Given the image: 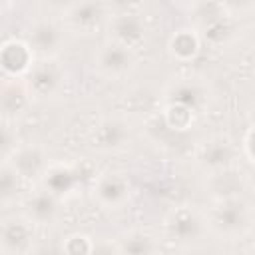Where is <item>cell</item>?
I'll list each match as a JSON object with an SVG mask.
<instances>
[{
    "label": "cell",
    "mask_w": 255,
    "mask_h": 255,
    "mask_svg": "<svg viewBox=\"0 0 255 255\" xmlns=\"http://www.w3.org/2000/svg\"><path fill=\"white\" fill-rule=\"evenodd\" d=\"M24 185L26 183L18 171L8 161H0V207L16 203L22 197Z\"/></svg>",
    "instance_id": "cell-21"
},
{
    "label": "cell",
    "mask_w": 255,
    "mask_h": 255,
    "mask_svg": "<svg viewBox=\"0 0 255 255\" xmlns=\"http://www.w3.org/2000/svg\"><path fill=\"white\" fill-rule=\"evenodd\" d=\"M187 12L191 16L189 26L197 32L201 46L217 50L233 40L237 16L227 2H191Z\"/></svg>",
    "instance_id": "cell-2"
},
{
    "label": "cell",
    "mask_w": 255,
    "mask_h": 255,
    "mask_svg": "<svg viewBox=\"0 0 255 255\" xmlns=\"http://www.w3.org/2000/svg\"><path fill=\"white\" fill-rule=\"evenodd\" d=\"M213 98H215L213 84L209 82L207 76L197 72L177 74L163 88V104L181 106L193 112L195 116L205 114L211 108Z\"/></svg>",
    "instance_id": "cell-4"
},
{
    "label": "cell",
    "mask_w": 255,
    "mask_h": 255,
    "mask_svg": "<svg viewBox=\"0 0 255 255\" xmlns=\"http://www.w3.org/2000/svg\"><path fill=\"white\" fill-rule=\"evenodd\" d=\"M207 223L209 237H219L227 241L241 239L251 233L253 227V207L243 195H215L201 207Z\"/></svg>",
    "instance_id": "cell-1"
},
{
    "label": "cell",
    "mask_w": 255,
    "mask_h": 255,
    "mask_svg": "<svg viewBox=\"0 0 255 255\" xmlns=\"http://www.w3.org/2000/svg\"><path fill=\"white\" fill-rule=\"evenodd\" d=\"M161 233L171 245L179 249L199 247L209 237L203 209L191 203L173 205L161 219Z\"/></svg>",
    "instance_id": "cell-3"
},
{
    "label": "cell",
    "mask_w": 255,
    "mask_h": 255,
    "mask_svg": "<svg viewBox=\"0 0 255 255\" xmlns=\"http://www.w3.org/2000/svg\"><path fill=\"white\" fill-rule=\"evenodd\" d=\"M62 211H64V201H60L42 187H36L22 199V215L34 227H50L58 223Z\"/></svg>",
    "instance_id": "cell-15"
},
{
    "label": "cell",
    "mask_w": 255,
    "mask_h": 255,
    "mask_svg": "<svg viewBox=\"0 0 255 255\" xmlns=\"http://www.w3.org/2000/svg\"><path fill=\"white\" fill-rule=\"evenodd\" d=\"M88 139L100 153H122L131 145L133 126L124 114H106L92 126Z\"/></svg>",
    "instance_id": "cell-7"
},
{
    "label": "cell",
    "mask_w": 255,
    "mask_h": 255,
    "mask_svg": "<svg viewBox=\"0 0 255 255\" xmlns=\"http://www.w3.org/2000/svg\"><path fill=\"white\" fill-rule=\"evenodd\" d=\"M32 98L26 90L24 80L4 78L0 82V120L18 124L32 106Z\"/></svg>",
    "instance_id": "cell-17"
},
{
    "label": "cell",
    "mask_w": 255,
    "mask_h": 255,
    "mask_svg": "<svg viewBox=\"0 0 255 255\" xmlns=\"http://www.w3.org/2000/svg\"><path fill=\"white\" fill-rule=\"evenodd\" d=\"M82 183H84V173L80 165L72 161H50V165L46 167V171L38 181V187L46 189L60 201H66L78 195Z\"/></svg>",
    "instance_id": "cell-11"
},
{
    "label": "cell",
    "mask_w": 255,
    "mask_h": 255,
    "mask_svg": "<svg viewBox=\"0 0 255 255\" xmlns=\"http://www.w3.org/2000/svg\"><path fill=\"white\" fill-rule=\"evenodd\" d=\"M245 155L247 163L253 165V126H247L243 137H241V143H239V155Z\"/></svg>",
    "instance_id": "cell-25"
},
{
    "label": "cell",
    "mask_w": 255,
    "mask_h": 255,
    "mask_svg": "<svg viewBox=\"0 0 255 255\" xmlns=\"http://www.w3.org/2000/svg\"><path fill=\"white\" fill-rule=\"evenodd\" d=\"M34 62V54L24 38H10L0 44V72L4 78L22 80Z\"/></svg>",
    "instance_id": "cell-18"
},
{
    "label": "cell",
    "mask_w": 255,
    "mask_h": 255,
    "mask_svg": "<svg viewBox=\"0 0 255 255\" xmlns=\"http://www.w3.org/2000/svg\"><path fill=\"white\" fill-rule=\"evenodd\" d=\"M237 255H253V249H245V251H241V253H237Z\"/></svg>",
    "instance_id": "cell-27"
},
{
    "label": "cell",
    "mask_w": 255,
    "mask_h": 255,
    "mask_svg": "<svg viewBox=\"0 0 255 255\" xmlns=\"http://www.w3.org/2000/svg\"><path fill=\"white\" fill-rule=\"evenodd\" d=\"M135 54L114 42H102L94 52V72L104 80H122L135 70Z\"/></svg>",
    "instance_id": "cell-13"
},
{
    "label": "cell",
    "mask_w": 255,
    "mask_h": 255,
    "mask_svg": "<svg viewBox=\"0 0 255 255\" xmlns=\"http://www.w3.org/2000/svg\"><path fill=\"white\" fill-rule=\"evenodd\" d=\"M92 199L106 211H118L131 201V179L120 169H106L92 181Z\"/></svg>",
    "instance_id": "cell-9"
},
{
    "label": "cell",
    "mask_w": 255,
    "mask_h": 255,
    "mask_svg": "<svg viewBox=\"0 0 255 255\" xmlns=\"http://www.w3.org/2000/svg\"><path fill=\"white\" fill-rule=\"evenodd\" d=\"M8 163L18 171V175L24 179V183L28 181H40L42 173L46 171V167L50 165V155L48 149L42 143H22L16 147V151L10 155Z\"/></svg>",
    "instance_id": "cell-16"
},
{
    "label": "cell",
    "mask_w": 255,
    "mask_h": 255,
    "mask_svg": "<svg viewBox=\"0 0 255 255\" xmlns=\"http://www.w3.org/2000/svg\"><path fill=\"white\" fill-rule=\"evenodd\" d=\"M195 114L181 108V106H175V104H163V110H161V122L165 128H169L171 131L175 133H181V131H187L193 122H195Z\"/></svg>",
    "instance_id": "cell-22"
},
{
    "label": "cell",
    "mask_w": 255,
    "mask_h": 255,
    "mask_svg": "<svg viewBox=\"0 0 255 255\" xmlns=\"http://www.w3.org/2000/svg\"><path fill=\"white\" fill-rule=\"evenodd\" d=\"M118 255H161L159 237L143 227H131L116 237Z\"/></svg>",
    "instance_id": "cell-19"
},
{
    "label": "cell",
    "mask_w": 255,
    "mask_h": 255,
    "mask_svg": "<svg viewBox=\"0 0 255 255\" xmlns=\"http://www.w3.org/2000/svg\"><path fill=\"white\" fill-rule=\"evenodd\" d=\"M18 145H20V137L16 124L0 120V161H8Z\"/></svg>",
    "instance_id": "cell-24"
},
{
    "label": "cell",
    "mask_w": 255,
    "mask_h": 255,
    "mask_svg": "<svg viewBox=\"0 0 255 255\" xmlns=\"http://www.w3.org/2000/svg\"><path fill=\"white\" fill-rule=\"evenodd\" d=\"M108 42H114L122 48H128L129 52H137L147 44L149 38V26L143 14L133 12V10H122V12H112L106 28H104Z\"/></svg>",
    "instance_id": "cell-8"
},
{
    "label": "cell",
    "mask_w": 255,
    "mask_h": 255,
    "mask_svg": "<svg viewBox=\"0 0 255 255\" xmlns=\"http://www.w3.org/2000/svg\"><path fill=\"white\" fill-rule=\"evenodd\" d=\"M34 241L36 227L22 213H12L0 219V251L4 255H30Z\"/></svg>",
    "instance_id": "cell-14"
},
{
    "label": "cell",
    "mask_w": 255,
    "mask_h": 255,
    "mask_svg": "<svg viewBox=\"0 0 255 255\" xmlns=\"http://www.w3.org/2000/svg\"><path fill=\"white\" fill-rule=\"evenodd\" d=\"M112 8L98 0L70 2L60 10V24L66 32L78 36H96L104 32Z\"/></svg>",
    "instance_id": "cell-6"
},
{
    "label": "cell",
    "mask_w": 255,
    "mask_h": 255,
    "mask_svg": "<svg viewBox=\"0 0 255 255\" xmlns=\"http://www.w3.org/2000/svg\"><path fill=\"white\" fill-rule=\"evenodd\" d=\"M94 247H96V239L82 231H74V233L66 235L62 241L64 255H92Z\"/></svg>",
    "instance_id": "cell-23"
},
{
    "label": "cell",
    "mask_w": 255,
    "mask_h": 255,
    "mask_svg": "<svg viewBox=\"0 0 255 255\" xmlns=\"http://www.w3.org/2000/svg\"><path fill=\"white\" fill-rule=\"evenodd\" d=\"M22 80L32 102H50L62 96L68 82V70L58 58H34Z\"/></svg>",
    "instance_id": "cell-5"
},
{
    "label": "cell",
    "mask_w": 255,
    "mask_h": 255,
    "mask_svg": "<svg viewBox=\"0 0 255 255\" xmlns=\"http://www.w3.org/2000/svg\"><path fill=\"white\" fill-rule=\"evenodd\" d=\"M167 52L175 62H193L201 52V40L191 26H181L173 30L167 38Z\"/></svg>",
    "instance_id": "cell-20"
},
{
    "label": "cell",
    "mask_w": 255,
    "mask_h": 255,
    "mask_svg": "<svg viewBox=\"0 0 255 255\" xmlns=\"http://www.w3.org/2000/svg\"><path fill=\"white\" fill-rule=\"evenodd\" d=\"M92 255H118V249H116V243L112 241H96V247H94V253Z\"/></svg>",
    "instance_id": "cell-26"
},
{
    "label": "cell",
    "mask_w": 255,
    "mask_h": 255,
    "mask_svg": "<svg viewBox=\"0 0 255 255\" xmlns=\"http://www.w3.org/2000/svg\"><path fill=\"white\" fill-rule=\"evenodd\" d=\"M239 157V147L231 137L223 133L209 135L195 147V163L207 175H219L231 171Z\"/></svg>",
    "instance_id": "cell-10"
},
{
    "label": "cell",
    "mask_w": 255,
    "mask_h": 255,
    "mask_svg": "<svg viewBox=\"0 0 255 255\" xmlns=\"http://www.w3.org/2000/svg\"><path fill=\"white\" fill-rule=\"evenodd\" d=\"M66 30L62 28L60 20L52 18H38L26 30L24 42L32 50L34 58H58L64 46Z\"/></svg>",
    "instance_id": "cell-12"
}]
</instances>
